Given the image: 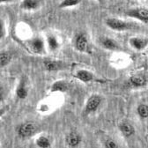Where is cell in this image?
<instances>
[{"mask_svg":"<svg viewBox=\"0 0 148 148\" xmlns=\"http://www.w3.org/2000/svg\"><path fill=\"white\" fill-rule=\"evenodd\" d=\"M105 24L109 29L116 32H124L130 30L132 27L131 23H129L123 20H121V18H113V17L106 18Z\"/></svg>","mask_w":148,"mask_h":148,"instance_id":"cell-1","label":"cell"},{"mask_svg":"<svg viewBox=\"0 0 148 148\" xmlns=\"http://www.w3.org/2000/svg\"><path fill=\"white\" fill-rule=\"evenodd\" d=\"M126 16L135 18V20L143 22L148 23V9L144 7H136L129 9L125 12Z\"/></svg>","mask_w":148,"mask_h":148,"instance_id":"cell-2","label":"cell"},{"mask_svg":"<svg viewBox=\"0 0 148 148\" xmlns=\"http://www.w3.org/2000/svg\"><path fill=\"white\" fill-rule=\"evenodd\" d=\"M102 102V98L99 95H92L86 102L85 111L86 114L95 113L100 108Z\"/></svg>","mask_w":148,"mask_h":148,"instance_id":"cell-3","label":"cell"},{"mask_svg":"<svg viewBox=\"0 0 148 148\" xmlns=\"http://www.w3.org/2000/svg\"><path fill=\"white\" fill-rule=\"evenodd\" d=\"M36 125L33 123H25L18 126V133L21 138H29L36 132Z\"/></svg>","mask_w":148,"mask_h":148,"instance_id":"cell-4","label":"cell"},{"mask_svg":"<svg viewBox=\"0 0 148 148\" xmlns=\"http://www.w3.org/2000/svg\"><path fill=\"white\" fill-rule=\"evenodd\" d=\"M88 39L86 34L81 33L76 36L75 39V47L79 52H86L88 49Z\"/></svg>","mask_w":148,"mask_h":148,"instance_id":"cell-5","label":"cell"},{"mask_svg":"<svg viewBox=\"0 0 148 148\" xmlns=\"http://www.w3.org/2000/svg\"><path fill=\"white\" fill-rule=\"evenodd\" d=\"M129 43L136 50H143L148 46V39L141 38V37H132L130 38Z\"/></svg>","mask_w":148,"mask_h":148,"instance_id":"cell-6","label":"cell"},{"mask_svg":"<svg viewBox=\"0 0 148 148\" xmlns=\"http://www.w3.org/2000/svg\"><path fill=\"white\" fill-rule=\"evenodd\" d=\"M118 128H119V131L122 133V135L124 136L125 138H131L136 132V130H135L134 126L129 122H122L118 125Z\"/></svg>","mask_w":148,"mask_h":148,"instance_id":"cell-7","label":"cell"},{"mask_svg":"<svg viewBox=\"0 0 148 148\" xmlns=\"http://www.w3.org/2000/svg\"><path fill=\"white\" fill-rule=\"evenodd\" d=\"M101 44L104 49L108 50H119L120 49L119 44L114 39L109 38V37H102V38H101Z\"/></svg>","mask_w":148,"mask_h":148,"instance_id":"cell-8","label":"cell"},{"mask_svg":"<svg viewBox=\"0 0 148 148\" xmlns=\"http://www.w3.org/2000/svg\"><path fill=\"white\" fill-rule=\"evenodd\" d=\"M146 82V79L143 75H133L129 79L130 85L135 88H141L145 86Z\"/></svg>","mask_w":148,"mask_h":148,"instance_id":"cell-9","label":"cell"},{"mask_svg":"<svg viewBox=\"0 0 148 148\" xmlns=\"http://www.w3.org/2000/svg\"><path fill=\"white\" fill-rule=\"evenodd\" d=\"M42 0H22L21 3V8L26 11H34L39 8Z\"/></svg>","mask_w":148,"mask_h":148,"instance_id":"cell-10","label":"cell"},{"mask_svg":"<svg viewBox=\"0 0 148 148\" xmlns=\"http://www.w3.org/2000/svg\"><path fill=\"white\" fill-rule=\"evenodd\" d=\"M76 78L84 83H88L95 79V76L92 72L87 70H79L76 72Z\"/></svg>","mask_w":148,"mask_h":148,"instance_id":"cell-11","label":"cell"},{"mask_svg":"<svg viewBox=\"0 0 148 148\" xmlns=\"http://www.w3.org/2000/svg\"><path fill=\"white\" fill-rule=\"evenodd\" d=\"M81 142V137L75 132H71L66 138V144L70 147H76Z\"/></svg>","mask_w":148,"mask_h":148,"instance_id":"cell-12","label":"cell"},{"mask_svg":"<svg viewBox=\"0 0 148 148\" xmlns=\"http://www.w3.org/2000/svg\"><path fill=\"white\" fill-rule=\"evenodd\" d=\"M28 94V91L27 88V85H26V81L24 79H22L20 82V84L18 85L17 88H16V95L18 99L23 100L26 99Z\"/></svg>","mask_w":148,"mask_h":148,"instance_id":"cell-13","label":"cell"},{"mask_svg":"<svg viewBox=\"0 0 148 148\" xmlns=\"http://www.w3.org/2000/svg\"><path fill=\"white\" fill-rule=\"evenodd\" d=\"M31 49L35 53H42L44 50V42L42 38H34L30 42Z\"/></svg>","mask_w":148,"mask_h":148,"instance_id":"cell-14","label":"cell"},{"mask_svg":"<svg viewBox=\"0 0 148 148\" xmlns=\"http://www.w3.org/2000/svg\"><path fill=\"white\" fill-rule=\"evenodd\" d=\"M69 88L68 84L64 81V80H58L55 83H53V85L50 87V91L51 92H66Z\"/></svg>","mask_w":148,"mask_h":148,"instance_id":"cell-15","label":"cell"},{"mask_svg":"<svg viewBox=\"0 0 148 148\" xmlns=\"http://www.w3.org/2000/svg\"><path fill=\"white\" fill-rule=\"evenodd\" d=\"M61 63L58 61H54V60H46L44 62V66L46 68V70L49 71H54L59 70L61 68Z\"/></svg>","mask_w":148,"mask_h":148,"instance_id":"cell-16","label":"cell"},{"mask_svg":"<svg viewBox=\"0 0 148 148\" xmlns=\"http://www.w3.org/2000/svg\"><path fill=\"white\" fill-rule=\"evenodd\" d=\"M12 60V55L8 52L0 53V67H5L10 64Z\"/></svg>","mask_w":148,"mask_h":148,"instance_id":"cell-17","label":"cell"},{"mask_svg":"<svg viewBox=\"0 0 148 148\" xmlns=\"http://www.w3.org/2000/svg\"><path fill=\"white\" fill-rule=\"evenodd\" d=\"M82 0H62L59 8H70V7H74L77 6L81 3Z\"/></svg>","mask_w":148,"mask_h":148,"instance_id":"cell-18","label":"cell"},{"mask_svg":"<svg viewBox=\"0 0 148 148\" xmlns=\"http://www.w3.org/2000/svg\"><path fill=\"white\" fill-rule=\"evenodd\" d=\"M137 112L140 118L142 119L148 118V105L144 103L139 104L138 107L137 108Z\"/></svg>","mask_w":148,"mask_h":148,"instance_id":"cell-19","label":"cell"},{"mask_svg":"<svg viewBox=\"0 0 148 148\" xmlns=\"http://www.w3.org/2000/svg\"><path fill=\"white\" fill-rule=\"evenodd\" d=\"M36 145H37V146H39L41 148H49L51 145L50 140L49 139V138H47L45 136H41L37 138Z\"/></svg>","mask_w":148,"mask_h":148,"instance_id":"cell-20","label":"cell"},{"mask_svg":"<svg viewBox=\"0 0 148 148\" xmlns=\"http://www.w3.org/2000/svg\"><path fill=\"white\" fill-rule=\"evenodd\" d=\"M47 42H48V45H49V49L51 50H56L57 49H58L59 44H58V42L57 38H56L55 36H53V35L48 36Z\"/></svg>","mask_w":148,"mask_h":148,"instance_id":"cell-21","label":"cell"},{"mask_svg":"<svg viewBox=\"0 0 148 148\" xmlns=\"http://www.w3.org/2000/svg\"><path fill=\"white\" fill-rule=\"evenodd\" d=\"M104 146L107 147V148H117L119 145H118V144L115 140L111 139V138H108V139H107L104 142Z\"/></svg>","mask_w":148,"mask_h":148,"instance_id":"cell-22","label":"cell"},{"mask_svg":"<svg viewBox=\"0 0 148 148\" xmlns=\"http://www.w3.org/2000/svg\"><path fill=\"white\" fill-rule=\"evenodd\" d=\"M5 24L4 21L0 18V40H1L3 37L5 36Z\"/></svg>","mask_w":148,"mask_h":148,"instance_id":"cell-23","label":"cell"},{"mask_svg":"<svg viewBox=\"0 0 148 148\" xmlns=\"http://www.w3.org/2000/svg\"><path fill=\"white\" fill-rule=\"evenodd\" d=\"M4 98V91H3V87L0 86V101H1Z\"/></svg>","mask_w":148,"mask_h":148,"instance_id":"cell-24","label":"cell"},{"mask_svg":"<svg viewBox=\"0 0 148 148\" xmlns=\"http://www.w3.org/2000/svg\"><path fill=\"white\" fill-rule=\"evenodd\" d=\"M6 112V108H0V118L2 117L3 115H5V113Z\"/></svg>","mask_w":148,"mask_h":148,"instance_id":"cell-25","label":"cell"},{"mask_svg":"<svg viewBox=\"0 0 148 148\" xmlns=\"http://www.w3.org/2000/svg\"><path fill=\"white\" fill-rule=\"evenodd\" d=\"M12 0H0V4H5V3H9Z\"/></svg>","mask_w":148,"mask_h":148,"instance_id":"cell-26","label":"cell"},{"mask_svg":"<svg viewBox=\"0 0 148 148\" xmlns=\"http://www.w3.org/2000/svg\"><path fill=\"white\" fill-rule=\"evenodd\" d=\"M97 1H98V2H100V3H101V2L103 1V0H97Z\"/></svg>","mask_w":148,"mask_h":148,"instance_id":"cell-27","label":"cell"}]
</instances>
